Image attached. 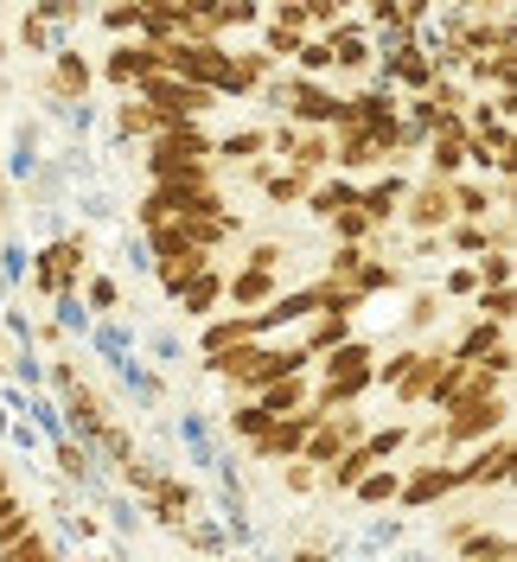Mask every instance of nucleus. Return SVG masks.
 Wrapping results in <instances>:
<instances>
[{
	"label": "nucleus",
	"instance_id": "a878e982",
	"mask_svg": "<svg viewBox=\"0 0 517 562\" xmlns=\"http://www.w3.org/2000/svg\"><path fill=\"white\" fill-rule=\"evenodd\" d=\"M339 224H345V237H364V224H371V217H364V211H339Z\"/></svg>",
	"mask_w": 517,
	"mask_h": 562
},
{
	"label": "nucleus",
	"instance_id": "f257e3e1",
	"mask_svg": "<svg viewBox=\"0 0 517 562\" xmlns=\"http://www.w3.org/2000/svg\"><path fill=\"white\" fill-rule=\"evenodd\" d=\"M364 384H371V351H364V346H345L339 358H333V371H326V384H319V409L351 403Z\"/></svg>",
	"mask_w": 517,
	"mask_h": 562
},
{
	"label": "nucleus",
	"instance_id": "20e7f679",
	"mask_svg": "<svg viewBox=\"0 0 517 562\" xmlns=\"http://www.w3.org/2000/svg\"><path fill=\"white\" fill-rule=\"evenodd\" d=\"M301 403H307V384H301V378H281V384H269V390H262V396H256V409H262V416H269V422L294 416Z\"/></svg>",
	"mask_w": 517,
	"mask_h": 562
},
{
	"label": "nucleus",
	"instance_id": "4be33fe9",
	"mask_svg": "<svg viewBox=\"0 0 517 562\" xmlns=\"http://www.w3.org/2000/svg\"><path fill=\"white\" fill-rule=\"evenodd\" d=\"M301 65H307V70L333 65V52H326V38H313V45H301Z\"/></svg>",
	"mask_w": 517,
	"mask_h": 562
},
{
	"label": "nucleus",
	"instance_id": "f3484780",
	"mask_svg": "<svg viewBox=\"0 0 517 562\" xmlns=\"http://www.w3.org/2000/svg\"><path fill=\"white\" fill-rule=\"evenodd\" d=\"M0 557H7V562H52V550L38 543V530H33L26 543H13V550H0Z\"/></svg>",
	"mask_w": 517,
	"mask_h": 562
},
{
	"label": "nucleus",
	"instance_id": "9b49d317",
	"mask_svg": "<svg viewBox=\"0 0 517 562\" xmlns=\"http://www.w3.org/2000/svg\"><path fill=\"white\" fill-rule=\"evenodd\" d=\"M441 217H448V192H441V186H428V192L415 199V224H441Z\"/></svg>",
	"mask_w": 517,
	"mask_h": 562
},
{
	"label": "nucleus",
	"instance_id": "4468645a",
	"mask_svg": "<svg viewBox=\"0 0 517 562\" xmlns=\"http://www.w3.org/2000/svg\"><path fill=\"white\" fill-rule=\"evenodd\" d=\"M70 269H77V249H52V262L38 269V281H45V288H65Z\"/></svg>",
	"mask_w": 517,
	"mask_h": 562
},
{
	"label": "nucleus",
	"instance_id": "7ed1b4c3",
	"mask_svg": "<svg viewBox=\"0 0 517 562\" xmlns=\"http://www.w3.org/2000/svg\"><path fill=\"white\" fill-rule=\"evenodd\" d=\"M396 441H403V435H396V428H383V435H371L364 448H351V454L339 460V480H364V467H378L383 454H396Z\"/></svg>",
	"mask_w": 517,
	"mask_h": 562
},
{
	"label": "nucleus",
	"instance_id": "b1692460",
	"mask_svg": "<svg viewBox=\"0 0 517 562\" xmlns=\"http://www.w3.org/2000/svg\"><path fill=\"white\" fill-rule=\"evenodd\" d=\"M460 211H467V217H485V192H480V186H467V192H460Z\"/></svg>",
	"mask_w": 517,
	"mask_h": 562
},
{
	"label": "nucleus",
	"instance_id": "6e6552de",
	"mask_svg": "<svg viewBox=\"0 0 517 562\" xmlns=\"http://www.w3.org/2000/svg\"><path fill=\"white\" fill-rule=\"evenodd\" d=\"M345 167H364V160H378V140L364 135V128H345Z\"/></svg>",
	"mask_w": 517,
	"mask_h": 562
},
{
	"label": "nucleus",
	"instance_id": "2eb2a0df",
	"mask_svg": "<svg viewBox=\"0 0 517 562\" xmlns=\"http://www.w3.org/2000/svg\"><path fill=\"white\" fill-rule=\"evenodd\" d=\"M326 154H333V147H326V135H307L301 147H294V160H301V173H313V167H326Z\"/></svg>",
	"mask_w": 517,
	"mask_h": 562
},
{
	"label": "nucleus",
	"instance_id": "412c9836",
	"mask_svg": "<svg viewBox=\"0 0 517 562\" xmlns=\"http://www.w3.org/2000/svg\"><path fill=\"white\" fill-rule=\"evenodd\" d=\"M480 307L505 326V319H512V294H505V288H492V294H480Z\"/></svg>",
	"mask_w": 517,
	"mask_h": 562
},
{
	"label": "nucleus",
	"instance_id": "0eeeda50",
	"mask_svg": "<svg viewBox=\"0 0 517 562\" xmlns=\"http://www.w3.org/2000/svg\"><path fill=\"white\" fill-rule=\"evenodd\" d=\"M269 294H276V281H269V269H249V276H237V281H231V301H243V307H249V301H269Z\"/></svg>",
	"mask_w": 517,
	"mask_h": 562
},
{
	"label": "nucleus",
	"instance_id": "423d86ee",
	"mask_svg": "<svg viewBox=\"0 0 517 562\" xmlns=\"http://www.w3.org/2000/svg\"><path fill=\"white\" fill-rule=\"evenodd\" d=\"M345 435H351V422H345V428H313L307 435V460H326V467L345 460Z\"/></svg>",
	"mask_w": 517,
	"mask_h": 562
},
{
	"label": "nucleus",
	"instance_id": "bb28decb",
	"mask_svg": "<svg viewBox=\"0 0 517 562\" xmlns=\"http://www.w3.org/2000/svg\"><path fill=\"white\" fill-rule=\"evenodd\" d=\"M390 492H396V480H390V473H378V480H364V498H390Z\"/></svg>",
	"mask_w": 517,
	"mask_h": 562
},
{
	"label": "nucleus",
	"instance_id": "1a4fd4ad",
	"mask_svg": "<svg viewBox=\"0 0 517 562\" xmlns=\"http://www.w3.org/2000/svg\"><path fill=\"white\" fill-rule=\"evenodd\" d=\"M453 486V473H435V467H428V473H415L409 480V492H403V498H409V505H422V498H435V492H448Z\"/></svg>",
	"mask_w": 517,
	"mask_h": 562
},
{
	"label": "nucleus",
	"instance_id": "6ab92c4d",
	"mask_svg": "<svg viewBox=\"0 0 517 562\" xmlns=\"http://www.w3.org/2000/svg\"><path fill=\"white\" fill-rule=\"evenodd\" d=\"M396 77H409V83H428V58H422V52H396Z\"/></svg>",
	"mask_w": 517,
	"mask_h": 562
},
{
	"label": "nucleus",
	"instance_id": "f03ea898",
	"mask_svg": "<svg viewBox=\"0 0 517 562\" xmlns=\"http://www.w3.org/2000/svg\"><path fill=\"white\" fill-rule=\"evenodd\" d=\"M109 77H115V83H147V77H167V70H160V52H154V45H122V52L109 58Z\"/></svg>",
	"mask_w": 517,
	"mask_h": 562
},
{
	"label": "nucleus",
	"instance_id": "39448f33",
	"mask_svg": "<svg viewBox=\"0 0 517 562\" xmlns=\"http://www.w3.org/2000/svg\"><path fill=\"white\" fill-rule=\"evenodd\" d=\"M294 109H301V122H345V103L333 90H319V83H301L294 90Z\"/></svg>",
	"mask_w": 517,
	"mask_h": 562
},
{
	"label": "nucleus",
	"instance_id": "9d476101",
	"mask_svg": "<svg viewBox=\"0 0 517 562\" xmlns=\"http://www.w3.org/2000/svg\"><path fill=\"white\" fill-rule=\"evenodd\" d=\"M396 192H403L396 179H383V186H371V192L358 199V205H364V217H390V205H396Z\"/></svg>",
	"mask_w": 517,
	"mask_h": 562
},
{
	"label": "nucleus",
	"instance_id": "f8f14e48",
	"mask_svg": "<svg viewBox=\"0 0 517 562\" xmlns=\"http://www.w3.org/2000/svg\"><path fill=\"white\" fill-rule=\"evenodd\" d=\"M326 52H333L339 65H364V58H371V45H364V38H358V33H339V38H333V45H326Z\"/></svg>",
	"mask_w": 517,
	"mask_h": 562
},
{
	"label": "nucleus",
	"instance_id": "cd10ccee",
	"mask_svg": "<svg viewBox=\"0 0 517 562\" xmlns=\"http://www.w3.org/2000/svg\"><path fill=\"white\" fill-rule=\"evenodd\" d=\"M20 512H26V505H20L13 492H0V525H7V518H20Z\"/></svg>",
	"mask_w": 517,
	"mask_h": 562
},
{
	"label": "nucleus",
	"instance_id": "5701e85b",
	"mask_svg": "<svg viewBox=\"0 0 517 562\" xmlns=\"http://www.w3.org/2000/svg\"><path fill=\"white\" fill-rule=\"evenodd\" d=\"M109 26H115V33H135V26H141V7H115V13H109Z\"/></svg>",
	"mask_w": 517,
	"mask_h": 562
},
{
	"label": "nucleus",
	"instance_id": "dca6fc26",
	"mask_svg": "<svg viewBox=\"0 0 517 562\" xmlns=\"http://www.w3.org/2000/svg\"><path fill=\"white\" fill-rule=\"evenodd\" d=\"M217 288H224L217 276H192V288H186V301H192V314H205L211 301H217Z\"/></svg>",
	"mask_w": 517,
	"mask_h": 562
},
{
	"label": "nucleus",
	"instance_id": "393cba45",
	"mask_svg": "<svg viewBox=\"0 0 517 562\" xmlns=\"http://www.w3.org/2000/svg\"><path fill=\"white\" fill-rule=\"evenodd\" d=\"M237 428H249V435H262V428H269V416H262V409L249 403V409H237Z\"/></svg>",
	"mask_w": 517,
	"mask_h": 562
},
{
	"label": "nucleus",
	"instance_id": "aec40b11",
	"mask_svg": "<svg viewBox=\"0 0 517 562\" xmlns=\"http://www.w3.org/2000/svg\"><path fill=\"white\" fill-rule=\"evenodd\" d=\"M269 192H276V199H301V192H307V173H276Z\"/></svg>",
	"mask_w": 517,
	"mask_h": 562
},
{
	"label": "nucleus",
	"instance_id": "a211bd4d",
	"mask_svg": "<svg viewBox=\"0 0 517 562\" xmlns=\"http://www.w3.org/2000/svg\"><path fill=\"white\" fill-rule=\"evenodd\" d=\"M480 77H492L498 90L512 83V52H492V58H480Z\"/></svg>",
	"mask_w": 517,
	"mask_h": 562
},
{
	"label": "nucleus",
	"instance_id": "ddd939ff",
	"mask_svg": "<svg viewBox=\"0 0 517 562\" xmlns=\"http://www.w3.org/2000/svg\"><path fill=\"white\" fill-rule=\"evenodd\" d=\"M122 128H128V135H160V115H154L147 103H128L122 109Z\"/></svg>",
	"mask_w": 517,
	"mask_h": 562
}]
</instances>
